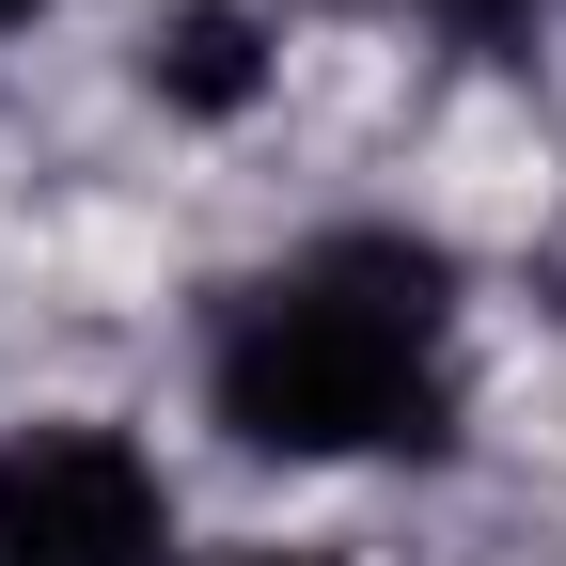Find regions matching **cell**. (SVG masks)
Wrapping results in <instances>:
<instances>
[{
  "label": "cell",
  "instance_id": "obj_4",
  "mask_svg": "<svg viewBox=\"0 0 566 566\" xmlns=\"http://www.w3.org/2000/svg\"><path fill=\"white\" fill-rule=\"evenodd\" d=\"M424 17H441V32H457V48H520V32H535V17H551V0H424Z\"/></svg>",
  "mask_w": 566,
  "mask_h": 566
},
{
  "label": "cell",
  "instance_id": "obj_6",
  "mask_svg": "<svg viewBox=\"0 0 566 566\" xmlns=\"http://www.w3.org/2000/svg\"><path fill=\"white\" fill-rule=\"evenodd\" d=\"M32 17H48V0H0V48H17V32H32Z\"/></svg>",
  "mask_w": 566,
  "mask_h": 566
},
{
  "label": "cell",
  "instance_id": "obj_2",
  "mask_svg": "<svg viewBox=\"0 0 566 566\" xmlns=\"http://www.w3.org/2000/svg\"><path fill=\"white\" fill-rule=\"evenodd\" d=\"M0 566H189L174 472L95 409L0 424Z\"/></svg>",
  "mask_w": 566,
  "mask_h": 566
},
{
  "label": "cell",
  "instance_id": "obj_1",
  "mask_svg": "<svg viewBox=\"0 0 566 566\" xmlns=\"http://www.w3.org/2000/svg\"><path fill=\"white\" fill-rule=\"evenodd\" d=\"M205 409L252 457H441L457 441V268L441 237L346 221L315 252L252 268L205 331Z\"/></svg>",
  "mask_w": 566,
  "mask_h": 566
},
{
  "label": "cell",
  "instance_id": "obj_3",
  "mask_svg": "<svg viewBox=\"0 0 566 566\" xmlns=\"http://www.w3.org/2000/svg\"><path fill=\"white\" fill-rule=\"evenodd\" d=\"M142 95L189 111V126H237L268 95V17L252 0H174L158 32H142Z\"/></svg>",
  "mask_w": 566,
  "mask_h": 566
},
{
  "label": "cell",
  "instance_id": "obj_5",
  "mask_svg": "<svg viewBox=\"0 0 566 566\" xmlns=\"http://www.w3.org/2000/svg\"><path fill=\"white\" fill-rule=\"evenodd\" d=\"M205 566H346V551H205Z\"/></svg>",
  "mask_w": 566,
  "mask_h": 566
}]
</instances>
